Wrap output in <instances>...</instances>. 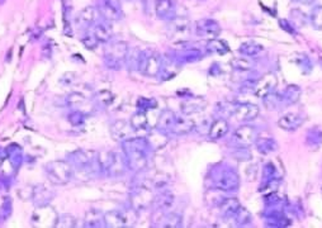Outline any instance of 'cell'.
I'll return each instance as SVG.
<instances>
[{
    "mask_svg": "<svg viewBox=\"0 0 322 228\" xmlns=\"http://www.w3.org/2000/svg\"><path fill=\"white\" fill-rule=\"evenodd\" d=\"M212 185L222 192H235L240 187V178L236 171H233L230 167H226L217 171L216 176L212 180Z\"/></svg>",
    "mask_w": 322,
    "mask_h": 228,
    "instance_id": "9c48e42d",
    "label": "cell"
},
{
    "mask_svg": "<svg viewBox=\"0 0 322 228\" xmlns=\"http://www.w3.org/2000/svg\"><path fill=\"white\" fill-rule=\"evenodd\" d=\"M258 137L255 128L249 124H242L232 133L230 143L235 147H250L253 143H255V139Z\"/></svg>",
    "mask_w": 322,
    "mask_h": 228,
    "instance_id": "30bf717a",
    "label": "cell"
},
{
    "mask_svg": "<svg viewBox=\"0 0 322 228\" xmlns=\"http://www.w3.org/2000/svg\"><path fill=\"white\" fill-rule=\"evenodd\" d=\"M302 90L297 85H289L287 89L279 95V103L284 104V106H291V104H296L300 101Z\"/></svg>",
    "mask_w": 322,
    "mask_h": 228,
    "instance_id": "4316f807",
    "label": "cell"
},
{
    "mask_svg": "<svg viewBox=\"0 0 322 228\" xmlns=\"http://www.w3.org/2000/svg\"><path fill=\"white\" fill-rule=\"evenodd\" d=\"M84 226L88 228H100L106 227V218L104 213L98 209H89L84 217Z\"/></svg>",
    "mask_w": 322,
    "mask_h": 228,
    "instance_id": "d4e9b609",
    "label": "cell"
},
{
    "mask_svg": "<svg viewBox=\"0 0 322 228\" xmlns=\"http://www.w3.org/2000/svg\"><path fill=\"white\" fill-rule=\"evenodd\" d=\"M259 113H260V109L255 104H236V108L233 112V117L236 118V120H239V122L247 123L255 119L259 115Z\"/></svg>",
    "mask_w": 322,
    "mask_h": 228,
    "instance_id": "9a60e30c",
    "label": "cell"
},
{
    "mask_svg": "<svg viewBox=\"0 0 322 228\" xmlns=\"http://www.w3.org/2000/svg\"><path fill=\"white\" fill-rule=\"evenodd\" d=\"M231 66L235 70H239V71H249V70L253 69V64L247 59H233L231 61Z\"/></svg>",
    "mask_w": 322,
    "mask_h": 228,
    "instance_id": "ee69618b",
    "label": "cell"
},
{
    "mask_svg": "<svg viewBox=\"0 0 322 228\" xmlns=\"http://www.w3.org/2000/svg\"><path fill=\"white\" fill-rule=\"evenodd\" d=\"M122 148L127 160L128 170H132L135 173H141L148 167L149 157L153 152L148 138L131 137L122 142Z\"/></svg>",
    "mask_w": 322,
    "mask_h": 228,
    "instance_id": "6da1fadb",
    "label": "cell"
},
{
    "mask_svg": "<svg viewBox=\"0 0 322 228\" xmlns=\"http://www.w3.org/2000/svg\"><path fill=\"white\" fill-rule=\"evenodd\" d=\"M46 175L56 185H64L74 178V167L67 160H56L46 165Z\"/></svg>",
    "mask_w": 322,
    "mask_h": 228,
    "instance_id": "5b68a950",
    "label": "cell"
},
{
    "mask_svg": "<svg viewBox=\"0 0 322 228\" xmlns=\"http://www.w3.org/2000/svg\"><path fill=\"white\" fill-rule=\"evenodd\" d=\"M98 10L100 17H103L108 22H117L123 17L120 0H99Z\"/></svg>",
    "mask_w": 322,
    "mask_h": 228,
    "instance_id": "8fae6325",
    "label": "cell"
},
{
    "mask_svg": "<svg viewBox=\"0 0 322 228\" xmlns=\"http://www.w3.org/2000/svg\"><path fill=\"white\" fill-rule=\"evenodd\" d=\"M161 67H162V57L158 52L153 50L141 51L139 59L137 70L150 78H156L160 75Z\"/></svg>",
    "mask_w": 322,
    "mask_h": 228,
    "instance_id": "52a82bcc",
    "label": "cell"
},
{
    "mask_svg": "<svg viewBox=\"0 0 322 228\" xmlns=\"http://www.w3.org/2000/svg\"><path fill=\"white\" fill-rule=\"evenodd\" d=\"M69 122L71 123L72 125H80L85 122V115H84L83 112L80 111H74L70 113L69 115Z\"/></svg>",
    "mask_w": 322,
    "mask_h": 228,
    "instance_id": "f6af8a7d",
    "label": "cell"
},
{
    "mask_svg": "<svg viewBox=\"0 0 322 228\" xmlns=\"http://www.w3.org/2000/svg\"><path fill=\"white\" fill-rule=\"evenodd\" d=\"M255 145L256 147H258L259 152L264 153V155L275 152V151L278 150L277 142H275V139L272 138V137H263V138L256 137Z\"/></svg>",
    "mask_w": 322,
    "mask_h": 228,
    "instance_id": "836d02e7",
    "label": "cell"
},
{
    "mask_svg": "<svg viewBox=\"0 0 322 228\" xmlns=\"http://www.w3.org/2000/svg\"><path fill=\"white\" fill-rule=\"evenodd\" d=\"M155 10L160 19L171 20L176 17V8L172 0H156Z\"/></svg>",
    "mask_w": 322,
    "mask_h": 228,
    "instance_id": "ffe728a7",
    "label": "cell"
},
{
    "mask_svg": "<svg viewBox=\"0 0 322 228\" xmlns=\"http://www.w3.org/2000/svg\"><path fill=\"white\" fill-rule=\"evenodd\" d=\"M263 50H264V47L255 41L244 42V43H241V46H240L239 48L240 52L244 56H247V57H255L259 53L263 52Z\"/></svg>",
    "mask_w": 322,
    "mask_h": 228,
    "instance_id": "e575fe53",
    "label": "cell"
},
{
    "mask_svg": "<svg viewBox=\"0 0 322 228\" xmlns=\"http://www.w3.org/2000/svg\"><path fill=\"white\" fill-rule=\"evenodd\" d=\"M305 123V118L301 115L300 113H287L284 115H282L278 120V125L282 128V129H286V131H297L298 128Z\"/></svg>",
    "mask_w": 322,
    "mask_h": 228,
    "instance_id": "ac0fdd59",
    "label": "cell"
},
{
    "mask_svg": "<svg viewBox=\"0 0 322 228\" xmlns=\"http://www.w3.org/2000/svg\"><path fill=\"white\" fill-rule=\"evenodd\" d=\"M237 103H231V102H222L217 106V113L219 114V118H228L232 117L235 108Z\"/></svg>",
    "mask_w": 322,
    "mask_h": 228,
    "instance_id": "8d00e7d4",
    "label": "cell"
},
{
    "mask_svg": "<svg viewBox=\"0 0 322 228\" xmlns=\"http://www.w3.org/2000/svg\"><path fill=\"white\" fill-rule=\"evenodd\" d=\"M104 218H106V227H134L139 218V211L132 207L127 209H114L106 213Z\"/></svg>",
    "mask_w": 322,
    "mask_h": 228,
    "instance_id": "8992f818",
    "label": "cell"
},
{
    "mask_svg": "<svg viewBox=\"0 0 322 228\" xmlns=\"http://www.w3.org/2000/svg\"><path fill=\"white\" fill-rule=\"evenodd\" d=\"M94 99L98 106L102 107V108H106V107H108L113 102V95L108 90H103V92L98 93Z\"/></svg>",
    "mask_w": 322,
    "mask_h": 228,
    "instance_id": "ab89813d",
    "label": "cell"
},
{
    "mask_svg": "<svg viewBox=\"0 0 322 228\" xmlns=\"http://www.w3.org/2000/svg\"><path fill=\"white\" fill-rule=\"evenodd\" d=\"M189 31V20L183 17H175L169 23V32L172 36L184 34Z\"/></svg>",
    "mask_w": 322,
    "mask_h": 228,
    "instance_id": "d6a6232c",
    "label": "cell"
},
{
    "mask_svg": "<svg viewBox=\"0 0 322 228\" xmlns=\"http://www.w3.org/2000/svg\"><path fill=\"white\" fill-rule=\"evenodd\" d=\"M195 33L202 38H216L221 33V25L212 18H203L195 23Z\"/></svg>",
    "mask_w": 322,
    "mask_h": 228,
    "instance_id": "5bb4252c",
    "label": "cell"
},
{
    "mask_svg": "<svg viewBox=\"0 0 322 228\" xmlns=\"http://www.w3.org/2000/svg\"><path fill=\"white\" fill-rule=\"evenodd\" d=\"M293 1L298 4H303V5H310V4L314 3L315 0H293Z\"/></svg>",
    "mask_w": 322,
    "mask_h": 228,
    "instance_id": "c3c4849f",
    "label": "cell"
},
{
    "mask_svg": "<svg viewBox=\"0 0 322 228\" xmlns=\"http://www.w3.org/2000/svg\"><path fill=\"white\" fill-rule=\"evenodd\" d=\"M176 114L174 112L169 111V109H165L160 113L158 118V122H156V128H158L159 131L164 132L166 133L167 136L171 134V129L175 124V120H176Z\"/></svg>",
    "mask_w": 322,
    "mask_h": 228,
    "instance_id": "d6986e66",
    "label": "cell"
},
{
    "mask_svg": "<svg viewBox=\"0 0 322 228\" xmlns=\"http://www.w3.org/2000/svg\"><path fill=\"white\" fill-rule=\"evenodd\" d=\"M130 47L126 42H112L104 50V64L111 70H121L127 62Z\"/></svg>",
    "mask_w": 322,
    "mask_h": 228,
    "instance_id": "277c9868",
    "label": "cell"
},
{
    "mask_svg": "<svg viewBox=\"0 0 322 228\" xmlns=\"http://www.w3.org/2000/svg\"><path fill=\"white\" fill-rule=\"evenodd\" d=\"M92 28V33L94 34V37L98 39L99 43H107V42L111 41L112 31L108 24L103 22H97Z\"/></svg>",
    "mask_w": 322,
    "mask_h": 228,
    "instance_id": "4dcf8cb0",
    "label": "cell"
},
{
    "mask_svg": "<svg viewBox=\"0 0 322 228\" xmlns=\"http://www.w3.org/2000/svg\"><path fill=\"white\" fill-rule=\"evenodd\" d=\"M195 122L193 119H186V118H180L176 117V120H175V124L171 129V134H176V136H180V134H186L189 132H192L193 129H195Z\"/></svg>",
    "mask_w": 322,
    "mask_h": 228,
    "instance_id": "f546056e",
    "label": "cell"
},
{
    "mask_svg": "<svg viewBox=\"0 0 322 228\" xmlns=\"http://www.w3.org/2000/svg\"><path fill=\"white\" fill-rule=\"evenodd\" d=\"M154 199H155V197L153 194V190L145 183H139L137 185H135L134 189L131 190L130 203L131 207L136 211L148 209L149 207L154 204Z\"/></svg>",
    "mask_w": 322,
    "mask_h": 228,
    "instance_id": "ba28073f",
    "label": "cell"
},
{
    "mask_svg": "<svg viewBox=\"0 0 322 228\" xmlns=\"http://www.w3.org/2000/svg\"><path fill=\"white\" fill-rule=\"evenodd\" d=\"M85 97H84L83 94H80V93H71L66 99L67 106L71 107V108H78L79 106H81V104L85 103Z\"/></svg>",
    "mask_w": 322,
    "mask_h": 228,
    "instance_id": "7bdbcfd3",
    "label": "cell"
},
{
    "mask_svg": "<svg viewBox=\"0 0 322 228\" xmlns=\"http://www.w3.org/2000/svg\"><path fill=\"white\" fill-rule=\"evenodd\" d=\"M311 23L315 29L321 31L322 29V5L316 6L311 13Z\"/></svg>",
    "mask_w": 322,
    "mask_h": 228,
    "instance_id": "b9f144b4",
    "label": "cell"
},
{
    "mask_svg": "<svg viewBox=\"0 0 322 228\" xmlns=\"http://www.w3.org/2000/svg\"><path fill=\"white\" fill-rule=\"evenodd\" d=\"M172 204H174V195L167 190H160L158 195L154 199V206H155V213L158 215H165L170 212Z\"/></svg>",
    "mask_w": 322,
    "mask_h": 228,
    "instance_id": "e0dca14e",
    "label": "cell"
},
{
    "mask_svg": "<svg viewBox=\"0 0 322 228\" xmlns=\"http://www.w3.org/2000/svg\"><path fill=\"white\" fill-rule=\"evenodd\" d=\"M67 161L74 167V178H79L81 180H90L102 174L99 162H98V153L94 151H74L69 155Z\"/></svg>",
    "mask_w": 322,
    "mask_h": 228,
    "instance_id": "7a4b0ae2",
    "label": "cell"
},
{
    "mask_svg": "<svg viewBox=\"0 0 322 228\" xmlns=\"http://www.w3.org/2000/svg\"><path fill=\"white\" fill-rule=\"evenodd\" d=\"M241 204L236 198H223V201L218 204L219 212L222 217H233L240 209Z\"/></svg>",
    "mask_w": 322,
    "mask_h": 228,
    "instance_id": "83f0119b",
    "label": "cell"
},
{
    "mask_svg": "<svg viewBox=\"0 0 322 228\" xmlns=\"http://www.w3.org/2000/svg\"><path fill=\"white\" fill-rule=\"evenodd\" d=\"M278 85V79L277 76L273 73H268L265 75L261 76L255 84V89H254V94L256 97L265 99L267 97H269L270 94L274 93V90L277 89Z\"/></svg>",
    "mask_w": 322,
    "mask_h": 228,
    "instance_id": "4fadbf2b",
    "label": "cell"
},
{
    "mask_svg": "<svg viewBox=\"0 0 322 228\" xmlns=\"http://www.w3.org/2000/svg\"><path fill=\"white\" fill-rule=\"evenodd\" d=\"M99 18H100V13L99 10H98V8H94V6H88V8H85L80 14H79L78 24L84 28L93 27V25L99 20Z\"/></svg>",
    "mask_w": 322,
    "mask_h": 228,
    "instance_id": "7402d4cb",
    "label": "cell"
},
{
    "mask_svg": "<svg viewBox=\"0 0 322 228\" xmlns=\"http://www.w3.org/2000/svg\"><path fill=\"white\" fill-rule=\"evenodd\" d=\"M174 59L179 64H189V62H195L202 59V52L198 48H185L174 52Z\"/></svg>",
    "mask_w": 322,
    "mask_h": 228,
    "instance_id": "484cf974",
    "label": "cell"
},
{
    "mask_svg": "<svg viewBox=\"0 0 322 228\" xmlns=\"http://www.w3.org/2000/svg\"><path fill=\"white\" fill-rule=\"evenodd\" d=\"M58 215L51 208L50 204L43 207H37V211L32 216V225L36 227H55Z\"/></svg>",
    "mask_w": 322,
    "mask_h": 228,
    "instance_id": "7c38bea8",
    "label": "cell"
},
{
    "mask_svg": "<svg viewBox=\"0 0 322 228\" xmlns=\"http://www.w3.org/2000/svg\"><path fill=\"white\" fill-rule=\"evenodd\" d=\"M10 213H11L10 198H6L5 201H4V203L1 204V207H0V221H1V222L5 221L6 218L10 216Z\"/></svg>",
    "mask_w": 322,
    "mask_h": 228,
    "instance_id": "bcb514c9",
    "label": "cell"
},
{
    "mask_svg": "<svg viewBox=\"0 0 322 228\" xmlns=\"http://www.w3.org/2000/svg\"><path fill=\"white\" fill-rule=\"evenodd\" d=\"M228 129H230V124H228L227 120L225 118H218L209 125L208 137L213 141H217V139L225 137Z\"/></svg>",
    "mask_w": 322,
    "mask_h": 228,
    "instance_id": "cb8c5ba5",
    "label": "cell"
},
{
    "mask_svg": "<svg viewBox=\"0 0 322 228\" xmlns=\"http://www.w3.org/2000/svg\"><path fill=\"white\" fill-rule=\"evenodd\" d=\"M131 125L135 129V132L139 131H149L150 129V123H149L148 115L146 112L139 111L137 113H135L130 119Z\"/></svg>",
    "mask_w": 322,
    "mask_h": 228,
    "instance_id": "1f68e13d",
    "label": "cell"
},
{
    "mask_svg": "<svg viewBox=\"0 0 322 228\" xmlns=\"http://www.w3.org/2000/svg\"><path fill=\"white\" fill-rule=\"evenodd\" d=\"M53 197H55L53 192H51L45 185H37V187L33 188V192H32V201L36 204V207L48 206Z\"/></svg>",
    "mask_w": 322,
    "mask_h": 228,
    "instance_id": "44dd1931",
    "label": "cell"
},
{
    "mask_svg": "<svg viewBox=\"0 0 322 228\" xmlns=\"http://www.w3.org/2000/svg\"><path fill=\"white\" fill-rule=\"evenodd\" d=\"M98 162H99L102 174L111 178H118L128 170L127 160L125 153L118 151H102L98 153Z\"/></svg>",
    "mask_w": 322,
    "mask_h": 228,
    "instance_id": "3957f363",
    "label": "cell"
},
{
    "mask_svg": "<svg viewBox=\"0 0 322 228\" xmlns=\"http://www.w3.org/2000/svg\"><path fill=\"white\" fill-rule=\"evenodd\" d=\"M134 132L135 129L127 120H117L111 125V134L116 141H126L132 137Z\"/></svg>",
    "mask_w": 322,
    "mask_h": 228,
    "instance_id": "2e32d148",
    "label": "cell"
},
{
    "mask_svg": "<svg viewBox=\"0 0 322 228\" xmlns=\"http://www.w3.org/2000/svg\"><path fill=\"white\" fill-rule=\"evenodd\" d=\"M233 220H235L236 226H246L249 223H251L253 217H251L250 212L247 211V209H245L244 207H240L239 211L233 216Z\"/></svg>",
    "mask_w": 322,
    "mask_h": 228,
    "instance_id": "74e56055",
    "label": "cell"
},
{
    "mask_svg": "<svg viewBox=\"0 0 322 228\" xmlns=\"http://www.w3.org/2000/svg\"><path fill=\"white\" fill-rule=\"evenodd\" d=\"M206 48L209 53H216V55H225L228 52L227 43L219 38L208 39Z\"/></svg>",
    "mask_w": 322,
    "mask_h": 228,
    "instance_id": "d590c367",
    "label": "cell"
},
{
    "mask_svg": "<svg viewBox=\"0 0 322 228\" xmlns=\"http://www.w3.org/2000/svg\"><path fill=\"white\" fill-rule=\"evenodd\" d=\"M76 226V220L74 216L71 215H61L57 217L55 227L61 228H72Z\"/></svg>",
    "mask_w": 322,
    "mask_h": 228,
    "instance_id": "f35d334b",
    "label": "cell"
},
{
    "mask_svg": "<svg viewBox=\"0 0 322 228\" xmlns=\"http://www.w3.org/2000/svg\"><path fill=\"white\" fill-rule=\"evenodd\" d=\"M81 42H83L84 46H85L88 50H94V48H97L98 45H99V42H98V39L95 38L93 33L86 34V36L81 39Z\"/></svg>",
    "mask_w": 322,
    "mask_h": 228,
    "instance_id": "7dc6e473",
    "label": "cell"
},
{
    "mask_svg": "<svg viewBox=\"0 0 322 228\" xmlns=\"http://www.w3.org/2000/svg\"><path fill=\"white\" fill-rule=\"evenodd\" d=\"M207 107L206 99L203 98H190V99H185L181 103L180 108L185 115H190V114L200 113L204 111V108Z\"/></svg>",
    "mask_w": 322,
    "mask_h": 228,
    "instance_id": "603a6c76",
    "label": "cell"
},
{
    "mask_svg": "<svg viewBox=\"0 0 322 228\" xmlns=\"http://www.w3.org/2000/svg\"><path fill=\"white\" fill-rule=\"evenodd\" d=\"M160 223L156 227H165V228H179L183 225V217L175 212H167L165 215L160 217Z\"/></svg>",
    "mask_w": 322,
    "mask_h": 228,
    "instance_id": "f1b7e54d",
    "label": "cell"
},
{
    "mask_svg": "<svg viewBox=\"0 0 322 228\" xmlns=\"http://www.w3.org/2000/svg\"><path fill=\"white\" fill-rule=\"evenodd\" d=\"M158 107V102L153 98H140L137 102V109L141 112H146L148 113L151 109H155Z\"/></svg>",
    "mask_w": 322,
    "mask_h": 228,
    "instance_id": "60d3db41",
    "label": "cell"
}]
</instances>
